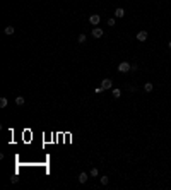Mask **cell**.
Here are the masks:
<instances>
[{"instance_id":"30bf717a","label":"cell","mask_w":171,"mask_h":190,"mask_svg":"<svg viewBox=\"0 0 171 190\" xmlns=\"http://www.w3.org/2000/svg\"><path fill=\"white\" fill-rule=\"evenodd\" d=\"M16 104H19V106H22V104H24V98H22V96H17V98H16Z\"/></svg>"},{"instance_id":"7a4b0ae2","label":"cell","mask_w":171,"mask_h":190,"mask_svg":"<svg viewBox=\"0 0 171 190\" xmlns=\"http://www.w3.org/2000/svg\"><path fill=\"white\" fill-rule=\"evenodd\" d=\"M101 87H103V89H111V87H113L111 79H103V81H101Z\"/></svg>"},{"instance_id":"6da1fadb","label":"cell","mask_w":171,"mask_h":190,"mask_svg":"<svg viewBox=\"0 0 171 190\" xmlns=\"http://www.w3.org/2000/svg\"><path fill=\"white\" fill-rule=\"evenodd\" d=\"M132 69V65L128 62H121L118 65V72H121V74H125V72H128V70Z\"/></svg>"},{"instance_id":"277c9868","label":"cell","mask_w":171,"mask_h":190,"mask_svg":"<svg viewBox=\"0 0 171 190\" xmlns=\"http://www.w3.org/2000/svg\"><path fill=\"white\" fill-rule=\"evenodd\" d=\"M101 36H103L101 28H92V38H101Z\"/></svg>"},{"instance_id":"ac0fdd59","label":"cell","mask_w":171,"mask_h":190,"mask_svg":"<svg viewBox=\"0 0 171 190\" xmlns=\"http://www.w3.org/2000/svg\"><path fill=\"white\" fill-rule=\"evenodd\" d=\"M169 48H171V41H169Z\"/></svg>"},{"instance_id":"ba28073f","label":"cell","mask_w":171,"mask_h":190,"mask_svg":"<svg viewBox=\"0 0 171 190\" xmlns=\"http://www.w3.org/2000/svg\"><path fill=\"white\" fill-rule=\"evenodd\" d=\"M152 89H154L152 82H145V84H144V91H145V92H151Z\"/></svg>"},{"instance_id":"8fae6325","label":"cell","mask_w":171,"mask_h":190,"mask_svg":"<svg viewBox=\"0 0 171 190\" xmlns=\"http://www.w3.org/2000/svg\"><path fill=\"white\" fill-rule=\"evenodd\" d=\"M5 106H7V98L2 96V98H0V108H5Z\"/></svg>"},{"instance_id":"52a82bcc","label":"cell","mask_w":171,"mask_h":190,"mask_svg":"<svg viewBox=\"0 0 171 190\" xmlns=\"http://www.w3.org/2000/svg\"><path fill=\"white\" fill-rule=\"evenodd\" d=\"M87 176H89L87 173H80L79 175V183H86V182H87Z\"/></svg>"},{"instance_id":"e0dca14e","label":"cell","mask_w":171,"mask_h":190,"mask_svg":"<svg viewBox=\"0 0 171 190\" xmlns=\"http://www.w3.org/2000/svg\"><path fill=\"white\" fill-rule=\"evenodd\" d=\"M10 182H12V183H17V182H19V178H17V176H14V178H10Z\"/></svg>"},{"instance_id":"5b68a950","label":"cell","mask_w":171,"mask_h":190,"mask_svg":"<svg viewBox=\"0 0 171 190\" xmlns=\"http://www.w3.org/2000/svg\"><path fill=\"white\" fill-rule=\"evenodd\" d=\"M137 40H139V41H145V40H147V31H139V33H137Z\"/></svg>"},{"instance_id":"3957f363","label":"cell","mask_w":171,"mask_h":190,"mask_svg":"<svg viewBox=\"0 0 171 190\" xmlns=\"http://www.w3.org/2000/svg\"><path fill=\"white\" fill-rule=\"evenodd\" d=\"M99 21H101V17H99L97 14H92V16H89V22H91L92 26H97V24H99Z\"/></svg>"},{"instance_id":"2e32d148","label":"cell","mask_w":171,"mask_h":190,"mask_svg":"<svg viewBox=\"0 0 171 190\" xmlns=\"http://www.w3.org/2000/svg\"><path fill=\"white\" fill-rule=\"evenodd\" d=\"M108 26H115V17L108 19Z\"/></svg>"},{"instance_id":"9c48e42d","label":"cell","mask_w":171,"mask_h":190,"mask_svg":"<svg viewBox=\"0 0 171 190\" xmlns=\"http://www.w3.org/2000/svg\"><path fill=\"white\" fill-rule=\"evenodd\" d=\"M4 33H5V34H9V36L14 34V28H12V26H7V28L4 29Z\"/></svg>"},{"instance_id":"9a60e30c","label":"cell","mask_w":171,"mask_h":190,"mask_svg":"<svg viewBox=\"0 0 171 190\" xmlns=\"http://www.w3.org/2000/svg\"><path fill=\"white\" fill-rule=\"evenodd\" d=\"M113 96L115 98H120V89H113Z\"/></svg>"},{"instance_id":"4fadbf2b","label":"cell","mask_w":171,"mask_h":190,"mask_svg":"<svg viewBox=\"0 0 171 190\" xmlns=\"http://www.w3.org/2000/svg\"><path fill=\"white\" fill-rule=\"evenodd\" d=\"M99 182H101V185H108L109 178H108V176H101V180H99Z\"/></svg>"},{"instance_id":"7c38bea8","label":"cell","mask_w":171,"mask_h":190,"mask_svg":"<svg viewBox=\"0 0 171 190\" xmlns=\"http://www.w3.org/2000/svg\"><path fill=\"white\" fill-rule=\"evenodd\" d=\"M77 41H79L80 45H82V43H86V34H84V33H82V34H79V38H77Z\"/></svg>"},{"instance_id":"8992f818","label":"cell","mask_w":171,"mask_h":190,"mask_svg":"<svg viewBox=\"0 0 171 190\" xmlns=\"http://www.w3.org/2000/svg\"><path fill=\"white\" fill-rule=\"evenodd\" d=\"M123 16H125V10H123V9H121V7H118V9H115V17H123Z\"/></svg>"},{"instance_id":"5bb4252c","label":"cell","mask_w":171,"mask_h":190,"mask_svg":"<svg viewBox=\"0 0 171 190\" xmlns=\"http://www.w3.org/2000/svg\"><path fill=\"white\" fill-rule=\"evenodd\" d=\"M89 175H91V176H97V168H91Z\"/></svg>"}]
</instances>
